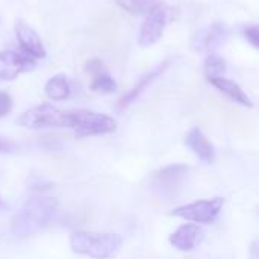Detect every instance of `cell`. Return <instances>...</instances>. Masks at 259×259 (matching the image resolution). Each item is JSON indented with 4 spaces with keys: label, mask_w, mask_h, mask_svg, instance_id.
<instances>
[{
    "label": "cell",
    "mask_w": 259,
    "mask_h": 259,
    "mask_svg": "<svg viewBox=\"0 0 259 259\" xmlns=\"http://www.w3.org/2000/svg\"><path fill=\"white\" fill-rule=\"evenodd\" d=\"M58 199L38 196L29 199L11 219L9 228L14 237L29 238L46 231L58 212Z\"/></svg>",
    "instance_id": "cell-1"
},
{
    "label": "cell",
    "mask_w": 259,
    "mask_h": 259,
    "mask_svg": "<svg viewBox=\"0 0 259 259\" xmlns=\"http://www.w3.org/2000/svg\"><path fill=\"white\" fill-rule=\"evenodd\" d=\"M68 243L71 250L77 255L93 259H109L120 252L123 238L114 232L76 231L70 235Z\"/></svg>",
    "instance_id": "cell-2"
},
{
    "label": "cell",
    "mask_w": 259,
    "mask_h": 259,
    "mask_svg": "<svg viewBox=\"0 0 259 259\" xmlns=\"http://www.w3.org/2000/svg\"><path fill=\"white\" fill-rule=\"evenodd\" d=\"M73 109L65 111L52 103H41L18 117V124L26 129H47V127H73Z\"/></svg>",
    "instance_id": "cell-3"
},
{
    "label": "cell",
    "mask_w": 259,
    "mask_h": 259,
    "mask_svg": "<svg viewBox=\"0 0 259 259\" xmlns=\"http://www.w3.org/2000/svg\"><path fill=\"white\" fill-rule=\"evenodd\" d=\"M73 131L76 138L109 135L117 131V121L102 112L88 111V109H73Z\"/></svg>",
    "instance_id": "cell-4"
},
{
    "label": "cell",
    "mask_w": 259,
    "mask_h": 259,
    "mask_svg": "<svg viewBox=\"0 0 259 259\" xmlns=\"http://www.w3.org/2000/svg\"><path fill=\"white\" fill-rule=\"evenodd\" d=\"M190 168L184 164H173L156 170L150 176L152 191L162 199H173L182 188Z\"/></svg>",
    "instance_id": "cell-5"
},
{
    "label": "cell",
    "mask_w": 259,
    "mask_h": 259,
    "mask_svg": "<svg viewBox=\"0 0 259 259\" xmlns=\"http://www.w3.org/2000/svg\"><path fill=\"white\" fill-rule=\"evenodd\" d=\"M223 206L225 197H214L178 206L171 211V215L184 219L187 222H193L196 225H211L219 219Z\"/></svg>",
    "instance_id": "cell-6"
},
{
    "label": "cell",
    "mask_w": 259,
    "mask_h": 259,
    "mask_svg": "<svg viewBox=\"0 0 259 259\" xmlns=\"http://www.w3.org/2000/svg\"><path fill=\"white\" fill-rule=\"evenodd\" d=\"M171 11H173L171 8H168L165 3H162L153 12L146 15V18L140 27V32H138V44L141 47L153 46L155 42H158L162 38L164 30H165L168 21L171 20Z\"/></svg>",
    "instance_id": "cell-7"
},
{
    "label": "cell",
    "mask_w": 259,
    "mask_h": 259,
    "mask_svg": "<svg viewBox=\"0 0 259 259\" xmlns=\"http://www.w3.org/2000/svg\"><path fill=\"white\" fill-rule=\"evenodd\" d=\"M36 67V59L14 50H0V80H15L21 73H30Z\"/></svg>",
    "instance_id": "cell-8"
},
{
    "label": "cell",
    "mask_w": 259,
    "mask_h": 259,
    "mask_svg": "<svg viewBox=\"0 0 259 259\" xmlns=\"http://www.w3.org/2000/svg\"><path fill=\"white\" fill-rule=\"evenodd\" d=\"M229 36V27L222 23L215 21L211 26L200 29L191 41V47L196 52H206V53H214Z\"/></svg>",
    "instance_id": "cell-9"
},
{
    "label": "cell",
    "mask_w": 259,
    "mask_h": 259,
    "mask_svg": "<svg viewBox=\"0 0 259 259\" xmlns=\"http://www.w3.org/2000/svg\"><path fill=\"white\" fill-rule=\"evenodd\" d=\"M171 65V58H167V59H164L162 62H159L156 67H153L152 70H149L135 85H134V88L132 90H129L120 100H118V103H117V108H118V111H124L127 106H131L135 100H138L144 93H146V90L161 76V74H164L167 70H168V67Z\"/></svg>",
    "instance_id": "cell-10"
},
{
    "label": "cell",
    "mask_w": 259,
    "mask_h": 259,
    "mask_svg": "<svg viewBox=\"0 0 259 259\" xmlns=\"http://www.w3.org/2000/svg\"><path fill=\"white\" fill-rule=\"evenodd\" d=\"M14 30H15V36L18 39V44L23 49V53L29 55L33 59H44L47 56V52L41 41V36L32 26H29L23 20H17Z\"/></svg>",
    "instance_id": "cell-11"
},
{
    "label": "cell",
    "mask_w": 259,
    "mask_h": 259,
    "mask_svg": "<svg viewBox=\"0 0 259 259\" xmlns=\"http://www.w3.org/2000/svg\"><path fill=\"white\" fill-rule=\"evenodd\" d=\"M205 238V231L196 225V223H187L179 226L168 238L170 244L181 250V252H190L196 249Z\"/></svg>",
    "instance_id": "cell-12"
},
{
    "label": "cell",
    "mask_w": 259,
    "mask_h": 259,
    "mask_svg": "<svg viewBox=\"0 0 259 259\" xmlns=\"http://www.w3.org/2000/svg\"><path fill=\"white\" fill-rule=\"evenodd\" d=\"M185 144L205 164H212L215 161V149L200 127H191L185 135Z\"/></svg>",
    "instance_id": "cell-13"
},
{
    "label": "cell",
    "mask_w": 259,
    "mask_h": 259,
    "mask_svg": "<svg viewBox=\"0 0 259 259\" xmlns=\"http://www.w3.org/2000/svg\"><path fill=\"white\" fill-rule=\"evenodd\" d=\"M206 80L215 90H219L222 94H225L226 97H229L235 103H238V105H241L244 108H249V109L253 108L252 99L243 91V88L237 82H234V80H231V79H228L225 76H222V77H212V79H206Z\"/></svg>",
    "instance_id": "cell-14"
},
{
    "label": "cell",
    "mask_w": 259,
    "mask_h": 259,
    "mask_svg": "<svg viewBox=\"0 0 259 259\" xmlns=\"http://www.w3.org/2000/svg\"><path fill=\"white\" fill-rule=\"evenodd\" d=\"M44 93L53 102H64V100H67L70 97V94H71L68 77L65 74H62V73L50 77L46 82V85H44Z\"/></svg>",
    "instance_id": "cell-15"
},
{
    "label": "cell",
    "mask_w": 259,
    "mask_h": 259,
    "mask_svg": "<svg viewBox=\"0 0 259 259\" xmlns=\"http://www.w3.org/2000/svg\"><path fill=\"white\" fill-rule=\"evenodd\" d=\"M123 11L132 15H149L156 8H159L164 2L162 0H114Z\"/></svg>",
    "instance_id": "cell-16"
},
{
    "label": "cell",
    "mask_w": 259,
    "mask_h": 259,
    "mask_svg": "<svg viewBox=\"0 0 259 259\" xmlns=\"http://www.w3.org/2000/svg\"><path fill=\"white\" fill-rule=\"evenodd\" d=\"M226 61L215 55V53H208L205 62H203V71L206 79H212V77H222L226 71Z\"/></svg>",
    "instance_id": "cell-17"
},
{
    "label": "cell",
    "mask_w": 259,
    "mask_h": 259,
    "mask_svg": "<svg viewBox=\"0 0 259 259\" xmlns=\"http://www.w3.org/2000/svg\"><path fill=\"white\" fill-rule=\"evenodd\" d=\"M91 91L94 93H102V94H112L117 91V82L115 79L109 74V71L102 73L99 76L93 77V82L90 85Z\"/></svg>",
    "instance_id": "cell-18"
},
{
    "label": "cell",
    "mask_w": 259,
    "mask_h": 259,
    "mask_svg": "<svg viewBox=\"0 0 259 259\" xmlns=\"http://www.w3.org/2000/svg\"><path fill=\"white\" fill-rule=\"evenodd\" d=\"M83 71L87 73V74H90V76H99V74H102V73H106L108 71V67H106V64L102 61V59H99V58H91V59H88L85 64H83Z\"/></svg>",
    "instance_id": "cell-19"
},
{
    "label": "cell",
    "mask_w": 259,
    "mask_h": 259,
    "mask_svg": "<svg viewBox=\"0 0 259 259\" xmlns=\"http://www.w3.org/2000/svg\"><path fill=\"white\" fill-rule=\"evenodd\" d=\"M244 38L247 39V42L255 49H259V27L258 24H250L247 27H244Z\"/></svg>",
    "instance_id": "cell-20"
},
{
    "label": "cell",
    "mask_w": 259,
    "mask_h": 259,
    "mask_svg": "<svg viewBox=\"0 0 259 259\" xmlns=\"http://www.w3.org/2000/svg\"><path fill=\"white\" fill-rule=\"evenodd\" d=\"M12 111V99L8 93L0 91V117H6Z\"/></svg>",
    "instance_id": "cell-21"
},
{
    "label": "cell",
    "mask_w": 259,
    "mask_h": 259,
    "mask_svg": "<svg viewBox=\"0 0 259 259\" xmlns=\"http://www.w3.org/2000/svg\"><path fill=\"white\" fill-rule=\"evenodd\" d=\"M12 149H14V144L11 141L0 138V152L2 153H9V152H12Z\"/></svg>",
    "instance_id": "cell-22"
},
{
    "label": "cell",
    "mask_w": 259,
    "mask_h": 259,
    "mask_svg": "<svg viewBox=\"0 0 259 259\" xmlns=\"http://www.w3.org/2000/svg\"><path fill=\"white\" fill-rule=\"evenodd\" d=\"M5 209V202H3V199H2V196H0V212Z\"/></svg>",
    "instance_id": "cell-23"
},
{
    "label": "cell",
    "mask_w": 259,
    "mask_h": 259,
    "mask_svg": "<svg viewBox=\"0 0 259 259\" xmlns=\"http://www.w3.org/2000/svg\"><path fill=\"white\" fill-rule=\"evenodd\" d=\"M0 23H2V18H0Z\"/></svg>",
    "instance_id": "cell-24"
}]
</instances>
